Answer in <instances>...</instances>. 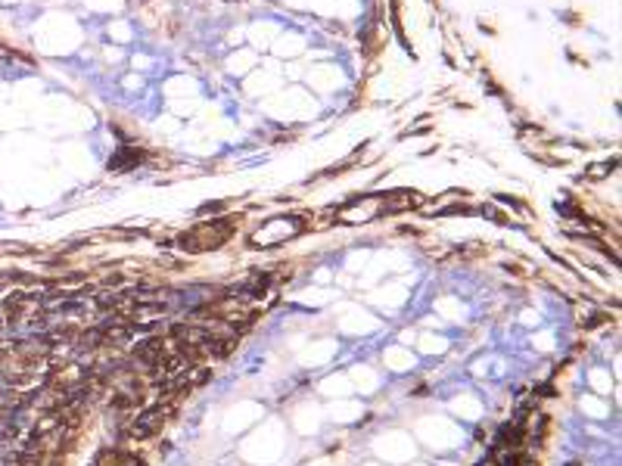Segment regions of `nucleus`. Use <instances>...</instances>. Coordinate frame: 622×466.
<instances>
[{
	"mask_svg": "<svg viewBox=\"0 0 622 466\" xmlns=\"http://www.w3.org/2000/svg\"><path fill=\"white\" fill-rule=\"evenodd\" d=\"M162 423V411H146V414H141L137 416V423H134V436H150V432L156 429Z\"/></svg>",
	"mask_w": 622,
	"mask_h": 466,
	"instance_id": "f257e3e1",
	"label": "nucleus"
}]
</instances>
